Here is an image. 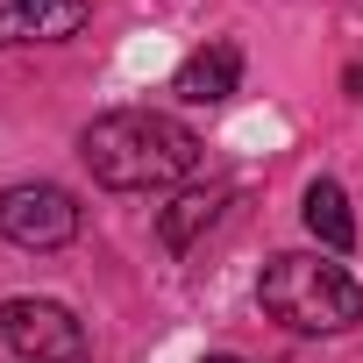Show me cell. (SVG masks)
Segmentation results:
<instances>
[{
  "mask_svg": "<svg viewBox=\"0 0 363 363\" xmlns=\"http://www.w3.org/2000/svg\"><path fill=\"white\" fill-rule=\"evenodd\" d=\"M72 235H79V200L65 186L36 178V186H8L0 193V242H15V250H65Z\"/></svg>",
  "mask_w": 363,
  "mask_h": 363,
  "instance_id": "4",
  "label": "cell"
},
{
  "mask_svg": "<svg viewBox=\"0 0 363 363\" xmlns=\"http://www.w3.org/2000/svg\"><path fill=\"white\" fill-rule=\"evenodd\" d=\"M79 157L107 193H164L200 171V135L157 107H114V114L86 121Z\"/></svg>",
  "mask_w": 363,
  "mask_h": 363,
  "instance_id": "1",
  "label": "cell"
},
{
  "mask_svg": "<svg viewBox=\"0 0 363 363\" xmlns=\"http://www.w3.org/2000/svg\"><path fill=\"white\" fill-rule=\"evenodd\" d=\"M0 342H8L22 363H93L86 320L57 299H8L0 306Z\"/></svg>",
  "mask_w": 363,
  "mask_h": 363,
  "instance_id": "3",
  "label": "cell"
},
{
  "mask_svg": "<svg viewBox=\"0 0 363 363\" xmlns=\"http://www.w3.org/2000/svg\"><path fill=\"white\" fill-rule=\"evenodd\" d=\"M299 221H306V235H313L328 257L356 250V214H349V193L335 186V178H313V186H306V200H299Z\"/></svg>",
  "mask_w": 363,
  "mask_h": 363,
  "instance_id": "7",
  "label": "cell"
},
{
  "mask_svg": "<svg viewBox=\"0 0 363 363\" xmlns=\"http://www.w3.org/2000/svg\"><path fill=\"white\" fill-rule=\"evenodd\" d=\"M257 299H264V313H271L278 328H292V335H349V328L363 320V285H356L335 257H320V250H285V257H271L264 278H257Z\"/></svg>",
  "mask_w": 363,
  "mask_h": 363,
  "instance_id": "2",
  "label": "cell"
},
{
  "mask_svg": "<svg viewBox=\"0 0 363 363\" xmlns=\"http://www.w3.org/2000/svg\"><path fill=\"white\" fill-rule=\"evenodd\" d=\"M235 86H242V50H235V43H207V50H193L186 65H178V79H171V93L186 100V107H221Z\"/></svg>",
  "mask_w": 363,
  "mask_h": 363,
  "instance_id": "6",
  "label": "cell"
},
{
  "mask_svg": "<svg viewBox=\"0 0 363 363\" xmlns=\"http://www.w3.org/2000/svg\"><path fill=\"white\" fill-rule=\"evenodd\" d=\"M228 200H235L228 186H193V193H178V200L157 214V235H164V250H193V242H200V228H214Z\"/></svg>",
  "mask_w": 363,
  "mask_h": 363,
  "instance_id": "8",
  "label": "cell"
},
{
  "mask_svg": "<svg viewBox=\"0 0 363 363\" xmlns=\"http://www.w3.org/2000/svg\"><path fill=\"white\" fill-rule=\"evenodd\" d=\"M93 15V0H8L0 8V50L8 43H65Z\"/></svg>",
  "mask_w": 363,
  "mask_h": 363,
  "instance_id": "5",
  "label": "cell"
},
{
  "mask_svg": "<svg viewBox=\"0 0 363 363\" xmlns=\"http://www.w3.org/2000/svg\"><path fill=\"white\" fill-rule=\"evenodd\" d=\"M200 363H242V356H200Z\"/></svg>",
  "mask_w": 363,
  "mask_h": 363,
  "instance_id": "10",
  "label": "cell"
},
{
  "mask_svg": "<svg viewBox=\"0 0 363 363\" xmlns=\"http://www.w3.org/2000/svg\"><path fill=\"white\" fill-rule=\"evenodd\" d=\"M342 86H349V100H363V65H349V72H342Z\"/></svg>",
  "mask_w": 363,
  "mask_h": 363,
  "instance_id": "9",
  "label": "cell"
}]
</instances>
